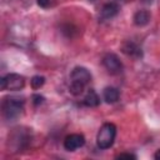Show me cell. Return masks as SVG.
I'll return each instance as SVG.
<instances>
[{
	"mask_svg": "<svg viewBox=\"0 0 160 160\" xmlns=\"http://www.w3.org/2000/svg\"><path fill=\"white\" fill-rule=\"evenodd\" d=\"M2 115L8 120H15L19 116H21L24 110V99L16 98V96H9L2 100L1 104Z\"/></svg>",
	"mask_w": 160,
	"mask_h": 160,
	"instance_id": "6da1fadb",
	"label": "cell"
},
{
	"mask_svg": "<svg viewBox=\"0 0 160 160\" xmlns=\"http://www.w3.org/2000/svg\"><path fill=\"white\" fill-rule=\"evenodd\" d=\"M115 136H116V126L112 122H105L98 132L96 144L102 150L109 149L112 146L115 141Z\"/></svg>",
	"mask_w": 160,
	"mask_h": 160,
	"instance_id": "7a4b0ae2",
	"label": "cell"
},
{
	"mask_svg": "<svg viewBox=\"0 0 160 160\" xmlns=\"http://www.w3.org/2000/svg\"><path fill=\"white\" fill-rule=\"evenodd\" d=\"M24 85H25L24 76L20 75V74H15V72H11V74L5 75L0 80V88H1V90H11V91L21 90L24 88Z\"/></svg>",
	"mask_w": 160,
	"mask_h": 160,
	"instance_id": "3957f363",
	"label": "cell"
},
{
	"mask_svg": "<svg viewBox=\"0 0 160 160\" xmlns=\"http://www.w3.org/2000/svg\"><path fill=\"white\" fill-rule=\"evenodd\" d=\"M102 65L108 70V72L112 75H118L122 71V62L120 61L119 56L112 52H108L102 58Z\"/></svg>",
	"mask_w": 160,
	"mask_h": 160,
	"instance_id": "277c9868",
	"label": "cell"
},
{
	"mask_svg": "<svg viewBox=\"0 0 160 160\" xmlns=\"http://www.w3.org/2000/svg\"><path fill=\"white\" fill-rule=\"evenodd\" d=\"M70 79L71 82H76V84H81V85H88L91 80V74L90 71L84 68V66H76L72 69L71 74H70Z\"/></svg>",
	"mask_w": 160,
	"mask_h": 160,
	"instance_id": "5b68a950",
	"label": "cell"
},
{
	"mask_svg": "<svg viewBox=\"0 0 160 160\" xmlns=\"http://www.w3.org/2000/svg\"><path fill=\"white\" fill-rule=\"evenodd\" d=\"M85 138L82 134H70L64 140V148L68 151H75L76 149L84 146Z\"/></svg>",
	"mask_w": 160,
	"mask_h": 160,
	"instance_id": "8992f818",
	"label": "cell"
},
{
	"mask_svg": "<svg viewBox=\"0 0 160 160\" xmlns=\"http://www.w3.org/2000/svg\"><path fill=\"white\" fill-rule=\"evenodd\" d=\"M122 52L130 58H134V59H139L142 56V51H141V48L135 44L134 41H125L122 44Z\"/></svg>",
	"mask_w": 160,
	"mask_h": 160,
	"instance_id": "52a82bcc",
	"label": "cell"
},
{
	"mask_svg": "<svg viewBox=\"0 0 160 160\" xmlns=\"http://www.w3.org/2000/svg\"><path fill=\"white\" fill-rule=\"evenodd\" d=\"M119 10H120V8L116 2H106L101 8L100 16H101L102 20H109V19H112L114 16H116Z\"/></svg>",
	"mask_w": 160,
	"mask_h": 160,
	"instance_id": "ba28073f",
	"label": "cell"
},
{
	"mask_svg": "<svg viewBox=\"0 0 160 160\" xmlns=\"http://www.w3.org/2000/svg\"><path fill=\"white\" fill-rule=\"evenodd\" d=\"M150 19H151V14L148 11V10H139L134 14V24L136 26H145L150 22Z\"/></svg>",
	"mask_w": 160,
	"mask_h": 160,
	"instance_id": "9c48e42d",
	"label": "cell"
},
{
	"mask_svg": "<svg viewBox=\"0 0 160 160\" xmlns=\"http://www.w3.org/2000/svg\"><path fill=\"white\" fill-rule=\"evenodd\" d=\"M119 96H120V92L114 86H108L104 89L102 91V98L104 100L108 102V104H114L119 100Z\"/></svg>",
	"mask_w": 160,
	"mask_h": 160,
	"instance_id": "30bf717a",
	"label": "cell"
},
{
	"mask_svg": "<svg viewBox=\"0 0 160 160\" xmlns=\"http://www.w3.org/2000/svg\"><path fill=\"white\" fill-rule=\"evenodd\" d=\"M82 102H84V105H85V106L95 108V106H98V105L100 104V98H99V95L96 94V91H95V90L90 89V90L86 92V95L84 96Z\"/></svg>",
	"mask_w": 160,
	"mask_h": 160,
	"instance_id": "8fae6325",
	"label": "cell"
},
{
	"mask_svg": "<svg viewBox=\"0 0 160 160\" xmlns=\"http://www.w3.org/2000/svg\"><path fill=\"white\" fill-rule=\"evenodd\" d=\"M30 82H31V86L34 89H40L45 84V78L44 76H40V75H35V76L31 78Z\"/></svg>",
	"mask_w": 160,
	"mask_h": 160,
	"instance_id": "7c38bea8",
	"label": "cell"
},
{
	"mask_svg": "<svg viewBox=\"0 0 160 160\" xmlns=\"http://www.w3.org/2000/svg\"><path fill=\"white\" fill-rule=\"evenodd\" d=\"M84 85H81V84H76V82H71L70 84V88H69V90H70V92L72 94V95H75V96H78V95H80V94H82V91H84Z\"/></svg>",
	"mask_w": 160,
	"mask_h": 160,
	"instance_id": "4fadbf2b",
	"label": "cell"
},
{
	"mask_svg": "<svg viewBox=\"0 0 160 160\" xmlns=\"http://www.w3.org/2000/svg\"><path fill=\"white\" fill-rule=\"evenodd\" d=\"M44 100H45V98H44L42 95H40V94H34V95H32V102H34L35 106L42 104Z\"/></svg>",
	"mask_w": 160,
	"mask_h": 160,
	"instance_id": "5bb4252c",
	"label": "cell"
},
{
	"mask_svg": "<svg viewBox=\"0 0 160 160\" xmlns=\"http://www.w3.org/2000/svg\"><path fill=\"white\" fill-rule=\"evenodd\" d=\"M54 2H55V0H38V5L41 6V8H44V9L51 6Z\"/></svg>",
	"mask_w": 160,
	"mask_h": 160,
	"instance_id": "9a60e30c",
	"label": "cell"
},
{
	"mask_svg": "<svg viewBox=\"0 0 160 160\" xmlns=\"http://www.w3.org/2000/svg\"><path fill=\"white\" fill-rule=\"evenodd\" d=\"M116 159H136V155H134L131 152H122V154H119L116 156Z\"/></svg>",
	"mask_w": 160,
	"mask_h": 160,
	"instance_id": "2e32d148",
	"label": "cell"
},
{
	"mask_svg": "<svg viewBox=\"0 0 160 160\" xmlns=\"http://www.w3.org/2000/svg\"><path fill=\"white\" fill-rule=\"evenodd\" d=\"M154 158H155L156 160H160V149H159V150H158V151L154 154Z\"/></svg>",
	"mask_w": 160,
	"mask_h": 160,
	"instance_id": "e0dca14e",
	"label": "cell"
},
{
	"mask_svg": "<svg viewBox=\"0 0 160 160\" xmlns=\"http://www.w3.org/2000/svg\"><path fill=\"white\" fill-rule=\"evenodd\" d=\"M89 1H95V0H89Z\"/></svg>",
	"mask_w": 160,
	"mask_h": 160,
	"instance_id": "ac0fdd59",
	"label": "cell"
}]
</instances>
